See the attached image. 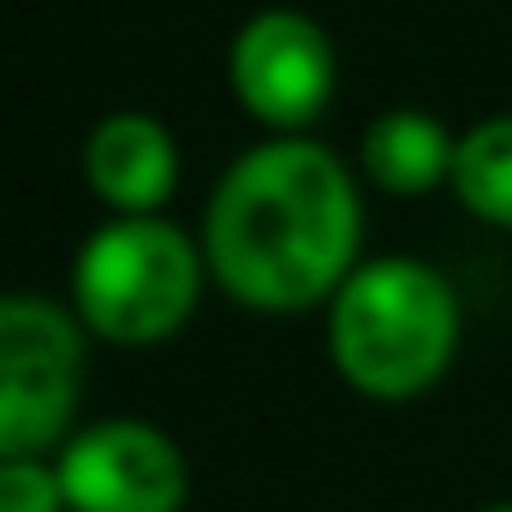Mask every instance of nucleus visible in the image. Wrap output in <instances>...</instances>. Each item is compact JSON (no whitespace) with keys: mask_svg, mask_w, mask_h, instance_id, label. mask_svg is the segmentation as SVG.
Returning <instances> with one entry per match:
<instances>
[{"mask_svg":"<svg viewBox=\"0 0 512 512\" xmlns=\"http://www.w3.org/2000/svg\"><path fill=\"white\" fill-rule=\"evenodd\" d=\"M364 245V197L346 161L316 137H268L245 149L203 209L209 280L262 316L328 304Z\"/></svg>","mask_w":512,"mask_h":512,"instance_id":"nucleus-1","label":"nucleus"},{"mask_svg":"<svg viewBox=\"0 0 512 512\" xmlns=\"http://www.w3.org/2000/svg\"><path fill=\"white\" fill-rule=\"evenodd\" d=\"M459 292L435 262L376 256L328 298V358L364 399H417L453 370Z\"/></svg>","mask_w":512,"mask_h":512,"instance_id":"nucleus-2","label":"nucleus"},{"mask_svg":"<svg viewBox=\"0 0 512 512\" xmlns=\"http://www.w3.org/2000/svg\"><path fill=\"white\" fill-rule=\"evenodd\" d=\"M203 280V239L167 215H114L72 256V316L108 346H161L191 322Z\"/></svg>","mask_w":512,"mask_h":512,"instance_id":"nucleus-3","label":"nucleus"},{"mask_svg":"<svg viewBox=\"0 0 512 512\" xmlns=\"http://www.w3.org/2000/svg\"><path fill=\"white\" fill-rule=\"evenodd\" d=\"M84 393V322L36 292H0V459L66 441Z\"/></svg>","mask_w":512,"mask_h":512,"instance_id":"nucleus-4","label":"nucleus"},{"mask_svg":"<svg viewBox=\"0 0 512 512\" xmlns=\"http://www.w3.org/2000/svg\"><path fill=\"white\" fill-rule=\"evenodd\" d=\"M227 84L256 126L298 137L328 114L340 60L316 18H304L292 6H268L239 24L233 54H227Z\"/></svg>","mask_w":512,"mask_h":512,"instance_id":"nucleus-5","label":"nucleus"},{"mask_svg":"<svg viewBox=\"0 0 512 512\" xmlns=\"http://www.w3.org/2000/svg\"><path fill=\"white\" fill-rule=\"evenodd\" d=\"M54 471L66 489V512H179L191 495L179 441L143 417L72 429Z\"/></svg>","mask_w":512,"mask_h":512,"instance_id":"nucleus-6","label":"nucleus"},{"mask_svg":"<svg viewBox=\"0 0 512 512\" xmlns=\"http://www.w3.org/2000/svg\"><path fill=\"white\" fill-rule=\"evenodd\" d=\"M84 179L108 215H161L179 191V143L155 114H102L84 137Z\"/></svg>","mask_w":512,"mask_h":512,"instance_id":"nucleus-7","label":"nucleus"},{"mask_svg":"<svg viewBox=\"0 0 512 512\" xmlns=\"http://www.w3.org/2000/svg\"><path fill=\"white\" fill-rule=\"evenodd\" d=\"M453 149H459V131H447L435 114L387 108L364 126L358 161H364V179L387 197H429L453 185Z\"/></svg>","mask_w":512,"mask_h":512,"instance_id":"nucleus-8","label":"nucleus"},{"mask_svg":"<svg viewBox=\"0 0 512 512\" xmlns=\"http://www.w3.org/2000/svg\"><path fill=\"white\" fill-rule=\"evenodd\" d=\"M453 197L483 227L512 233V114L477 120L453 149Z\"/></svg>","mask_w":512,"mask_h":512,"instance_id":"nucleus-9","label":"nucleus"},{"mask_svg":"<svg viewBox=\"0 0 512 512\" xmlns=\"http://www.w3.org/2000/svg\"><path fill=\"white\" fill-rule=\"evenodd\" d=\"M0 512H66L60 471L48 459H0Z\"/></svg>","mask_w":512,"mask_h":512,"instance_id":"nucleus-10","label":"nucleus"},{"mask_svg":"<svg viewBox=\"0 0 512 512\" xmlns=\"http://www.w3.org/2000/svg\"><path fill=\"white\" fill-rule=\"evenodd\" d=\"M483 512H512V507H483Z\"/></svg>","mask_w":512,"mask_h":512,"instance_id":"nucleus-11","label":"nucleus"}]
</instances>
